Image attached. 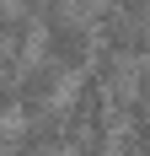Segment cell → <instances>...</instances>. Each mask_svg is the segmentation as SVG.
<instances>
[{
  "mask_svg": "<svg viewBox=\"0 0 150 156\" xmlns=\"http://www.w3.org/2000/svg\"><path fill=\"white\" fill-rule=\"evenodd\" d=\"M5 140H11L16 151H27V156H64L75 135H70V124H64V108H38V113H22Z\"/></svg>",
  "mask_w": 150,
  "mask_h": 156,
  "instance_id": "obj_1",
  "label": "cell"
},
{
  "mask_svg": "<svg viewBox=\"0 0 150 156\" xmlns=\"http://www.w3.org/2000/svg\"><path fill=\"white\" fill-rule=\"evenodd\" d=\"M91 48H102V54H118V59H145V48H150V32L145 22H129V16L118 11H107V5H91Z\"/></svg>",
  "mask_w": 150,
  "mask_h": 156,
  "instance_id": "obj_2",
  "label": "cell"
},
{
  "mask_svg": "<svg viewBox=\"0 0 150 156\" xmlns=\"http://www.w3.org/2000/svg\"><path fill=\"white\" fill-rule=\"evenodd\" d=\"M11 92H16V113H38V108H59V92H64V76L54 70L48 59H22V70L11 76Z\"/></svg>",
  "mask_w": 150,
  "mask_h": 156,
  "instance_id": "obj_3",
  "label": "cell"
},
{
  "mask_svg": "<svg viewBox=\"0 0 150 156\" xmlns=\"http://www.w3.org/2000/svg\"><path fill=\"white\" fill-rule=\"evenodd\" d=\"M32 38H38V27H32L27 16L16 11L11 0H0V43H5V48H16V54H27V43H32Z\"/></svg>",
  "mask_w": 150,
  "mask_h": 156,
  "instance_id": "obj_4",
  "label": "cell"
},
{
  "mask_svg": "<svg viewBox=\"0 0 150 156\" xmlns=\"http://www.w3.org/2000/svg\"><path fill=\"white\" fill-rule=\"evenodd\" d=\"M70 156H113V135H75Z\"/></svg>",
  "mask_w": 150,
  "mask_h": 156,
  "instance_id": "obj_5",
  "label": "cell"
},
{
  "mask_svg": "<svg viewBox=\"0 0 150 156\" xmlns=\"http://www.w3.org/2000/svg\"><path fill=\"white\" fill-rule=\"evenodd\" d=\"M0 156H27V151H16V145H11V140H5V145H0Z\"/></svg>",
  "mask_w": 150,
  "mask_h": 156,
  "instance_id": "obj_6",
  "label": "cell"
}]
</instances>
